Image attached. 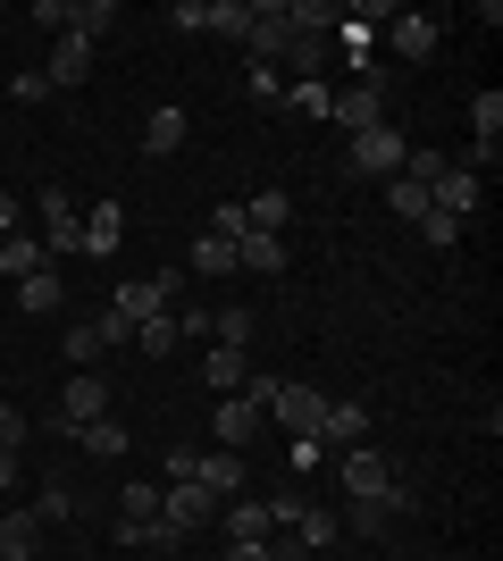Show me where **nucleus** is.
<instances>
[{
	"label": "nucleus",
	"mask_w": 503,
	"mask_h": 561,
	"mask_svg": "<svg viewBox=\"0 0 503 561\" xmlns=\"http://www.w3.org/2000/svg\"><path fill=\"white\" fill-rule=\"evenodd\" d=\"M286 528H294V545H302V553H319V545H335V537H344L328 503H294V519H286Z\"/></svg>",
	"instance_id": "nucleus-19"
},
{
	"label": "nucleus",
	"mask_w": 503,
	"mask_h": 561,
	"mask_svg": "<svg viewBox=\"0 0 503 561\" xmlns=\"http://www.w3.org/2000/svg\"><path fill=\"white\" fill-rule=\"evenodd\" d=\"M411 142L395 135V126H369V135H353V176H403Z\"/></svg>",
	"instance_id": "nucleus-4"
},
{
	"label": "nucleus",
	"mask_w": 503,
	"mask_h": 561,
	"mask_svg": "<svg viewBox=\"0 0 503 561\" xmlns=\"http://www.w3.org/2000/svg\"><path fill=\"white\" fill-rule=\"evenodd\" d=\"M202 386H210V394H243V386H252V352L210 344V352H202Z\"/></svg>",
	"instance_id": "nucleus-10"
},
{
	"label": "nucleus",
	"mask_w": 503,
	"mask_h": 561,
	"mask_svg": "<svg viewBox=\"0 0 503 561\" xmlns=\"http://www.w3.org/2000/svg\"><path fill=\"white\" fill-rule=\"evenodd\" d=\"M470 126L479 142H503V93H470Z\"/></svg>",
	"instance_id": "nucleus-32"
},
{
	"label": "nucleus",
	"mask_w": 503,
	"mask_h": 561,
	"mask_svg": "<svg viewBox=\"0 0 503 561\" xmlns=\"http://www.w3.org/2000/svg\"><path fill=\"white\" fill-rule=\"evenodd\" d=\"M176 294H185V268H151V277H126L118 294H110V310H118L126 328H144V319L176 310Z\"/></svg>",
	"instance_id": "nucleus-1"
},
{
	"label": "nucleus",
	"mask_w": 503,
	"mask_h": 561,
	"mask_svg": "<svg viewBox=\"0 0 503 561\" xmlns=\"http://www.w3.org/2000/svg\"><path fill=\"white\" fill-rule=\"evenodd\" d=\"M344 494H353V503H386V494H395V461L369 453V445H353L344 453Z\"/></svg>",
	"instance_id": "nucleus-6"
},
{
	"label": "nucleus",
	"mask_w": 503,
	"mask_h": 561,
	"mask_svg": "<svg viewBox=\"0 0 503 561\" xmlns=\"http://www.w3.org/2000/svg\"><path fill=\"white\" fill-rule=\"evenodd\" d=\"M34 519H43V528H50V519H76V486H68V478H43V494H34Z\"/></svg>",
	"instance_id": "nucleus-29"
},
{
	"label": "nucleus",
	"mask_w": 503,
	"mask_h": 561,
	"mask_svg": "<svg viewBox=\"0 0 503 561\" xmlns=\"http://www.w3.org/2000/svg\"><path fill=\"white\" fill-rule=\"evenodd\" d=\"M34 210H43V252L59 260V252H84V218H76V202L59 185H43V202H34Z\"/></svg>",
	"instance_id": "nucleus-5"
},
{
	"label": "nucleus",
	"mask_w": 503,
	"mask_h": 561,
	"mask_svg": "<svg viewBox=\"0 0 503 561\" xmlns=\"http://www.w3.org/2000/svg\"><path fill=\"white\" fill-rule=\"evenodd\" d=\"M135 352H144V360H168V352H176V310L144 319V328H135Z\"/></svg>",
	"instance_id": "nucleus-27"
},
{
	"label": "nucleus",
	"mask_w": 503,
	"mask_h": 561,
	"mask_svg": "<svg viewBox=\"0 0 503 561\" xmlns=\"http://www.w3.org/2000/svg\"><path fill=\"white\" fill-rule=\"evenodd\" d=\"M386 202L395 218H428V185H411V176H386Z\"/></svg>",
	"instance_id": "nucleus-31"
},
{
	"label": "nucleus",
	"mask_w": 503,
	"mask_h": 561,
	"mask_svg": "<svg viewBox=\"0 0 503 561\" xmlns=\"http://www.w3.org/2000/svg\"><path fill=\"white\" fill-rule=\"evenodd\" d=\"M286 268V234H243L236 243V277H277Z\"/></svg>",
	"instance_id": "nucleus-16"
},
{
	"label": "nucleus",
	"mask_w": 503,
	"mask_h": 561,
	"mask_svg": "<svg viewBox=\"0 0 503 561\" xmlns=\"http://www.w3.org/2000/svg\"><path fill=\"white\" fill-rule=\"evenodd\" d=\"M252 9H261V0H202V34L243 43V34H252Z\"/></svg>",
	"instance_id": "nucleus-21"
},
{
	"label": "nucleus",
	"mask_w": 503,
	"mask_h": 561,
	"mask_svg": "<svg viewBox=\"0 0 503 561\" xmlns=\"http://www.w3.org/2000/svg\"><path fill=\"white\" fill-rule=\"evenodd\" d=\"M210 512H218V494H210V486H193V478H185V486H160V519L176 528V537H193Z\"/></svg>",
	"instance_id": "nucleus-8"
},
{
	"label": "nucleus",
	"mask_w": 503,
	"mask_h": 561,
	"mask_svg": "<svg viewBox=\"0 0 503 561\" xmlns=\"http://www.w3.org/2000/svg\"><path fill=\"white\" fill-rule=\"evenodd\" d=\"M361 427H369V411H361V402H328V411H319V445L353 453V445H361Z\"/></svg>",
	"instance_id": "nucleus-18"
},
{
	"label": "nucleus",
	"mask_w": 503,
	"mask_h": 561,
	"mask_svg": "<svg viewBox=\"0 0 503 561\" xmlns=\"http://www.w3.org/2000/svg\"><path fill=\"white\" fill-rule=\"evenodd\" d=\"M286 461H294V469H319V461H328V445H319V436H294Z\"/></svg>",
	"instance_id": "nucleus-42"
},
{
	"label": "nucleus",
	"mask_w": 503,
	"mask_h": 561,
	"mask_svg": "<svg viewBox=\"0 0 503 561\" xmlns=\"http://www.w3.org/2000/svg\"><path fill=\"white\" fill-rule=\"evenodd\" d=\"M193 268H202V277H236V243H227V234H202V243H193Z\"/></svg>",
	"instance_id": "nucleus-26"
},
{
	"label": "nucleus",
	"mask_w": 503,
	"mask_h": 561,
	"mask_svg": "<svg viewBox=\"0 0 503 561\" xmlns=\"http://www.w3.org/2000/svg\"><path fill=\"white\" fill-rule=\"evenodd\" d=\"M386 50H395V59H428V50H436V18H428V9H395Z\"/></svg>",
	"instance_id": "nucleus-11"
},
{
	"label": "nucleus",
	"mask_w": 503,
	"mask_h": 561,
	"mask_svg": "<svg viewBox=\"0 0 503 561\" xmlns=\"http://www.w3.org/2000/svg\"><path fill=\"white\" fill-rule=\"evenodd\" d=\"M59 420H68V427H84V420H110V386H101L93 369H76V377H68V394H59Z\"/></svg>",
	"instance_id": "nucleus-12"
},
{
	"label": "nucleus",
	"mask_w": 503,
	"mask_h": 561,
	"mask_svg": "<svg viewBox=\"0 0 503 561\" xmlns=\"http://www.w3.org/2000/svg\"><path fill=\"white\" fill-rule=\"evenodd\" d=\"M0 453H25V420H18V402H0Z\"/></svg>",
	"instance_id": "nucleus-39"
},
{
	"label": "nucleus",
	"mask_w": 503,
	"mask_h": 561,
	"mask_svg": "<svg viewBox=\"0 0 503 561\" xmlns=\"http://www.w3.org/2000/svg\"><path fill=\"white\" fill-rule=\"evenodd\" d=\"M185 135H193V117L176 110V101H160V110L144 117V151H151V160H168V151H185Z\"/></svg>",
	"instance_id": "nucleus-14"
},
{
	"label": "nucleus",
	"mask_w": 503,
	"mask_h": 561,
	"mask_svg": "<svg viewBox=\"0 0 503 561\" xmlns=\"http://www.w3.org/2000/svg\"><path fill=\"white\" fill-rule=\"evenodd\" d=\"M193 486H210V494H243V453H193Z\"/></svg>",
	"instance_id": "nucleus-15"
},
{
	"label": "nucleus",
	"mask_w": 503,
	"mask_h": 561,
	"mask_svg": "<svg viewBox=\"0 0 503 561\" xmlns=\"http://www.w3.org/2000/svg\"><path fill=\"white\" fill-rule=\"evenodd\" d=\"M319 411H328V394H319V386H286V377H277V394H268V420L286 427V436H319Z\"/></svg>",
	"instance_id": "nucleus-3"
},
{
	"label": "nucleus",
	"mask_w": 503,
	"mask_h": 561,
	"mask_svg": "<svg viewBox=\"0 0 503 561\" xmlns=\"http://www.w3.org/2000/svg\"><path fill=\"white\" fill-rule=\"evenodd\" d=\"M411 494L395 486L386 494V503H353V512H335V528H353V537H386V528H395V512H403Z\"/></svg>",
	"instance_id": "nucleus-17"
},
{
	"label": "nucleus",
	"mask_w": 503,
	"mask_h": 561,
	"mask_svg": "<svg viewBox=\"0 0 503 561\" xmlns=\"http://www.w3.org/2000/svg\"><path fill=\"white\" fill-rule=\"evenodd\" d=\"M428 202H436V210H454V218H470V202H479V176L445 160V176H436V185H428Z\"/></svg>",
	"instance_id": "nucleus-22"
},
{
	"label": "nucleus",
	"mask_w": 503,
	"mask_h": 561,
	"mask_svg": "<svg viewBox=\"0 0 503 561\" xmlns=\"http://www.w3.org/2000/svg\"><path fill=\"white\" fill-rule=\"evenodd\" d=\"M243 84H252V101H261V110H277V101H286V84H277V68H243Z\"/></svg>",
	"instance_id": "nucleus-36"
},
{
	"label": "nucleus",
	"mask_w": 503,
	"mask_h": 561,
	"mask_svg": "<svg viewBox=\"0 0 503 561\" xmlns=\"http://www.w3.org/2000/svg\"><path fill=\"white\" fill-rule=\"evenodd\" d=\"M9 218H18V202H9V193H0V234H9Z\"/></svg>",
	"instance_id": "nucleus-45"
},
{
	"label": "nucleus",
	"mask_w": 503,
	"mask_h": 561,
	"mask_svg": "<svg viewBox=\"0 0 503 561\" xmlns=\"http://www.w3.org/2000/svg\"><path fill=\"white\" fill-rule=\"evenodd\" d=\"M84 76H93V43H84V34H59V50H50L43 84H50V93H76Z\"/></svg>",
	"instance_id": "nucleus-9"
},
{
	"label": "nucleus",
	"mask_w": 503,
	"mask_h": 561,
	"mask_svg": "<svg viewBox=\"0 0 503 561\" xmlns=\"http://www.w3.org/2000/svg\"><path fill=\"white\" fill-rule=\"evenodd\" d=\"M9 93H18V101H50V84H43V68H18V76H9Z\"/></svg>",
	"instance_id": "nucleus-40"
},
{
	"label": "nucleus",
	"mask_w": 503,
	"mask_h": 561,
	"mask_svg": "<svg viewBox=\"0 0 503 561\" xmlns=\"http://www.w3.org/2000/svg\"><path fill=\"white\" fill-rule=\"evenodd\" d=\"M118 25V0H68V34H84V43H101Z\"/></svg>",
	"instance_id": "nucleus-25"
},
{
	"label": "nucleus",
	"mask_w": 503,
	"mask_h": 561,
	"mask_svg": "<svg viewBox=\"0 0 503 561\" xmlns=\"http://www.w3.org/2000/svg\"><path fill=\"white\" fill-rule=\"evenodd\" d=\"M227 561H286V545H268V537H252V545H227Z\"/></svg>",
	"instance_id": "nucleus-41"
},
{
	"label": "nucleus",
	"mask_w": 503,
	"mask_h": 561,
	"mask_svg": "<svg viewBox=\"0 0 503 561\" xmlns=\"http://www.w3.org/2000/svg\"><path fill=\"white\" fill-rule=\"evenodd\" d=\"M210 234H227V243H243V234H252V227H243V210H227V202H218V218H210Z\"/></svg>",
	"instance_id": "nucleus-43"
},
{
	"label": "nucleus",
	"mask_w": 503,
	"mask_h": 561,
	"mask_svg": "<svg viewBox=\"0 0 503 561\" xmlns=\"http://www.w3.org/2000/svg\"><path fill=\"white\" fill-rule=\"evenodd\" d=\"M68 360H76V369H84V360H101V335H93V319H76V328H68Z\"/></svg>",
	"instance_id": "nucleus-37"
},
{
	"label": "nucleus",
	"mask_w": 503,
	"mask_h": 561,
	"mask_svg": "<svg viewBox=\"0 0 503 561\" xmlns=\"http://www.w3.org/2000/svg\"><path fill=\"white\" fill-rule=\"evenodd\" d=\"M286 101H294V110H302V117H328V110H335V93H328V84H319V76H302V84H294Z\"/></svg>",
	"instance_id": "nucleus-35"
},
{
	"label": "nucleus",
	"mask_w": 503,
	"mask_h": 561,
	"mask_svg": "<svg viewBox=\"0 0 503 561\" xmlns=\"http://www.w3.org/2000/svg\"><path fill=\"white\" fill-rule=\"evenodd\" d=\"M118 243H126V210H118V202H93V218H84V252H118Z\"/></svg>",
	"instance_id": "nucleus-23"
},
{
	"label": "nucleus",
	"mask_w": 503,
	"mask_h": 561,
	"mask_svg": "<svg viewBox=\"0 0 503 561\" xmlns=\"http://www.w3.org/2000/svg\"><path fill=\"white\" fill-rule=\"evenodd\" d=\"M76 436H84V453H101V461H118V453H126V427L118 420H84Z\"/></svg>",
	"instance_id": "nucleus-30"
},
{
	"label": "nucleus",
	"mask_w": 503,
	"mask_h": 561,
	"mask_svg": "<svg viewBox=\"0 0 503 561\" xmlns=\"http://www.w3.org/2000/svg\"><path fill=\"white\" fill-rule=\"evenodd\" d=\"M294 43V25H286V0H261L252 9V34H243V50H252V68H277Z\"/></svg>",
	"instance_id": "nucleus-7"
},
{
	"label": "nucleus",
	"mask_w": 503,
	"mask_h": 561,
	"mask_svg": "<svg viewBox=\"0 0 503 561\" xmlns=\"http://www.w3.org/2000/svg\"><path fill=\"white\" fill-rule=\"evenodd\" d=\"M0 494H18V453H0Z\"/></svg>",
	"instance_id": "nucleus-44"
},
{
	"label": "nucleus",
	"mask_w": 503,
	"mask_h": 561,
	"mask_svg": "<svg viewBox=\"0 0 503 561\" xmlns=\"http://www.w3.org/2000/svg\"><path fill=\"white\" fill-rule=\"evenodd\" d=\"M420 234H428L436 252H454V243H461V218H454V210H436V202H428V218H420Z\"/></svg>",
	"instance_id": "nucleus-34"
},
{
	"label": "nucleus",
	"mask_w": 503,
	"mask_h": 561,
	"mask_svg": "<svg viewBox=\"0 0 503 561\" xmlns=\"http://www.w3.org/2000/svg\"><path fill=\"white\" fill-rule=\"evenodd\" d=\"M252 537H277V512L268 503H227V545H252Z\"/></svg>",
	"instance_id": "nucleus-24"
},
{
	"label": "nucleus",
	"mask_w": 503,
	"mask_h": 561,
	"mask_svg": "<svg viewBox=\"0 0 503 561\" xmlns=\"http://www.w3.org/2000/svg\"><path fill=\"white\" fill-rule=\"evenodd\" d=\"M0 268H9V277H43L50 268V252H43V234H0Z\"/></svg>",
	"instance_id": "nucleus-20"
},
{
	"label": "nucleus",
	"mask_w": 503,
	"mask_h": 561,
	"mask_svg": "<svg viewBox=\"0 0 503 561\" xmlns=\"http://www.w3.org/2000/svg\"><path fill=\"white\" fill-rule=\"evenodd\" d=\"M18 302H25V310H59V268H43V277H25V285H18Z\"/></svg>",
	"instance_id": "nucleus-33"
},
{
	"label": "nucleus",
	"mask_w": 503,
	"mask_h": 561,
	"mask_svg": "<svg viewBox=\"0 0 503 561\" xmlns=\"http://www.w3.org/2000/svg\"><path fill=\"white\" fill-rule=\"evenodd\" d=\"M93 335H101V352H118V344H135V328H126L118 310H101V319H93Z\"/></svg>",
	"instance_id": "nucleus-38"
},
{
	"label": "nucleus",
	"mask_w": 503,
	"mask_h": 561,
	"mask_svg": "<svg viewBox=\"0 0 503 561\" xmlns=\"http://www.w3.org/2000/svg\"><path fill=\"white\" fill-rule=\"evenodd\" d=\"M34 545H43L34 503H9V512H0V561H34Z\"/></svg>",
	"instance_id": "nucleus-13"
},
{
	"label": "nucleus",
	"mask_w": 503,
	"mask_h": 561,
	"mask_svg": "<svg viewBox=\"0 0 503 561\" xmlns=\"http://www.w3.org/2000/svg\"><path fill=\"white\" fill-rule=\"evenodd\" d=\"M328 117L344 126V135H369V126H386V76H353V84L335 93Z\"/></svg>",
	"instance_id": "nucleus-2"
},
{
	"label": "nucleus",
	"mask_w": 503,
	"mask_h": 561,
	"mask_svg": "<svg viewBox=\"0 0 503 561\" xmlns=\"http://www.w3.org/2000/svg\"><path fill=\"white\" fill-rule=\"evenodd\" d=\"M210 344H252V310H243V302H227V310H210Z\"/></svg>",
	"instance_id": "nucleus-28"
}]
</instances>
